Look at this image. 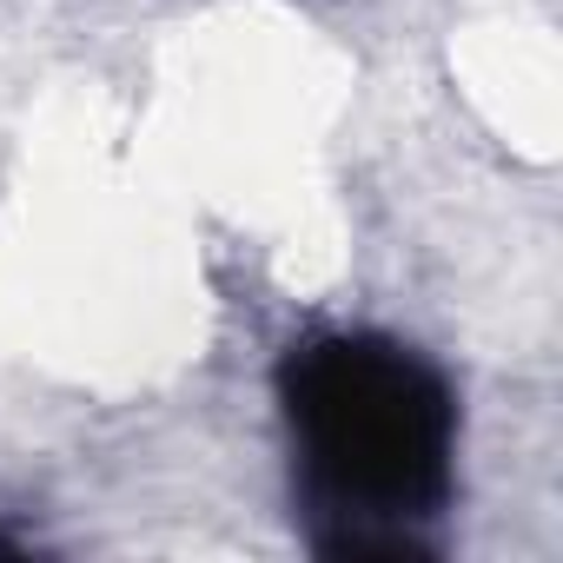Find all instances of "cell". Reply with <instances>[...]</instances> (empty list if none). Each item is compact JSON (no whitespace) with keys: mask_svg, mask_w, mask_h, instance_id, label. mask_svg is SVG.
<instances>
[{"mask_svg":"<svg viewBox=\"0 0 563 563\" xmlns=\"http://www.w3.org/2000/svg\"><path fill=\"white\" fill-rule=\"evenodd\" d=\"M272 405L292 457V517L325 563H431L457 497L464 405L398 332L325 325L278 352Z\"/></svg>","mask_w":563,"mask_h":563,"instance_id":"cell-1","label":"cell"}]
</instances>
